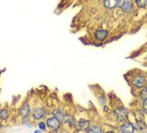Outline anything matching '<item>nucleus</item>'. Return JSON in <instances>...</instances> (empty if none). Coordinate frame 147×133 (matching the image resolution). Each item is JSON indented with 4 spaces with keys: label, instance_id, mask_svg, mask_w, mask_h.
I'll list each match as a JSON object with an SVG mask.
<instances>
[{
    "label": "nucleus",
    "instance_id": "obj_1",
    "mask_svg": "<svg viewBox=\"0 0 147 133\" xmlns=\"http://www.w3.org/2000/svg\"><path fill=\"white\" fill-rule=\"evenodd\" d=\"M119 7L120 9L125 13H129V12L132 11L134 9V3L132 0H119Z\"/></svg>",
    "mask_w": 147,
    "mask_h": 133
},
{
    "label": "nucleus",
    "instance_id": "obj_2",
    "mask_svg": "<svg viewBox=\"0 0 147 133\" xmlns=\"http://www.w3.org/2000/svg\"><path fill=\"white\" fill-rule=\"evenodd\" d=\"M46 125H47V127L48 128H50V129L52 130H58L59 128L61 127V121L58 119L57 117H50V118H48L47 119V121H46Z\"/></svg>",
    "mask_w": 147,
    "mask_h": 133
},
{
    "label": "nucleus",
    "instance_id": "obj_3",
    "mask_svg": "<svg viewBox=\"0 0 147 133\" xmlns=\"http://www.w3.org/2000/svg\"><path fill=\"white\" fill-rule=\"evenodd\" d=\"M131 84L136 88H143L146 84V79L142 75H136L132 78Z\"/></svg>",
    "mask_w": 147,
    "mask_h": 133
},
{
    "label": "nucleus",
    "instance_id": "obj_4",
    "mask_svg": "<svg viewBox=\"0 0 147 133\" xmlns=\"http://www.w3.org/2000/svg\"><path fill=\"white\" fill-rule=\"evenodd\" d=\"M115 115L117 116L118 119L120 120H125L127 118V115H129V110L125 108H118L115 110Z\"/></svg>",
    "mask_w": 147,
    "mask_h": 133
},
{
    "label": "nucleus",
    "instance_id": "obj_5",
    "mask_svg": "<svg viewBox=\"0 0 147 133\" xmlns=\"http://www.w3.org/2000/svg\"><path fill=\"white\" fill-rule=\"evenodd\" d=\"M45 115H46V110L42 108H36L32 111V117L35 120L42 119L43 117H45Z\"/></svg>",
    "mask_w": 147,
    "mask_h": 133
},
{
    "label": "nucleus",
    "instance_id": "obj_6",
    "mask_svg": "<svg viewBox=\"0 0 147 133\" xmlns=\"http://www.w3.org/2000/svg\"><path fill=\"white\" fill-rule=\"evenodd\" d=\"M121 131L123 133H132L136 131V125H134L131 122L127 121L121 126Z\"/></svg>",
    "mask_w": 147,
    "mask_h": 133
},
{
    "label": "nucleus",
    "instance_id": "obj_7",
    "mask_svg": "<svg viewBox=\"0 0 147 133\" xmlns=\"http://www.w3.org/2000/svg\"><path fill=\"white\" fill-rule=\"evenodd\" d=\"M108 35H109V32L107 30L99 29V30H97L96 33H95V39L97 40V41L102 42L108 37Z\"/></svg>",
    "mask_w": 147,
    "mask_h": 133
},
{
    "label": "nucleus",
    "instance_id": "obj_8",
    "mask_svg": "<svg viewBox=\"0 0 147 133\" xmlns=\"http://www.w3.org/2000/svg\"><path fill=\"white\" fill-rule=\"evenodd\" d=\"M103 4L105 6V8L109 9V10H113L119 4V0H104Z\"/></svg>",
    "mask_w": 147,
    "mask_h": 133
},
{
    "label": "nucleus",
    "instance_id": "obj_9",
    "mask_svg": "<svg viewBox=\"0 0 147 133\" xmlns=\"http://www.w3.org/2000/svg\"><path fill=\"white\" fill-rule=\"evenodd\" d=\"M30 113V108L28 104H24L22 108H20V115H22L23 117H28Z\"/></svg>",
    "mask_w": 147,
    "mask_h": 133
},
{
    "label": "nucleus",
    "instance_id": "obj_10",
    "mask_svg": "<svg viewBox=\"0 0 147 133\" xmlns=\"http://www.w3.org/2000/svg\"><path fill=\"white\" fill-rule=\"evenodd\" d=\"M53 115H55V117L58 118L60 121H63V120L65 119V117H66L64 111L61 110H55L53 111Z\"/></svg>",
    "mask_w": 147,
    "mask_h": 133
},
{
    "label": "nucleus",
    "instance_id": "obj_11",
    "mask_svg": "<svg viewBox=\"0 0 147 133\" xmlns=\"http://www.w3.org/2000/svg\"><path fill=\"white\" fill-rule=\"evenodd\" d=\"M87 132L91 133V132H94V133H101L103 130H102L101 127L97 126V125H94V126H89L88 128L86 129Z\"/></svg>",
    "mask_w": 147,
    "mask_h": 133
},
{
    "label": "nucleus",
    "instance_id": "obj_12",
    "mask_svg": "<svg viewBox=\"0 0 147 133\" xmlns=\"http://www.w3.org/2000/svg\"><path fill=\"white\" fill-rule=\"evenodd\" d=\"M89 127V121L88 120H80L79 122V128L82 130H86Z\"/></svg>",
    "mask_w": 147,
    "mask_h": 133
},
{
    "label": "nucleus",
    "instance_id": "obj_13",
    "mask_svg": "<svg viewBox=\"0 0 147 133\" xmlns=\"http://www.w3.org/2000/svg\"><path fill=\"white\" fill-rule=\"evenodd\" d=\"M9 117V111L7 110H2L0 111V119L1 120H6Z\"/></svg>",
    "mask_w": 147,
    "mask_h": 133
},
{
    "label": "nucleus",
    "instance_id": "obj_14",
    "mask_svg": "<svg viewBox=\"0 0 147 133\" xmlns=\"http://www.w3.org/2000/svg\"><path fill=\"white\" fill-rule=\"evenodd\" d=\"M136 4L137 7L139 8H146V4H147V0H136Z\"/></svg>",
    "mask_w": 147,
    "mask_h": 133
},
{
    "label": "nucleus",
    "instance_id": "obj_15",
    "mask_svg": "<svg viewBox=\"0 0 147 133\" xmlns=\"http://www.w3.org/2000/svg\"><path fill=\"white\" fill-rule=\"evenodd\" d=\"M136 124H137V127H138L139 130H144L145 129V123L140 121V120H136Z\"/></svg>",
    "mask_w": 147,
    "mask_h": 133
},
{
    "label": "nucleus",
    "instance_id": "obj_16",
    "mask_svg": "<svg viewBox=\"0 0 147 133\" xmlns=\"http://www.w3.org/2000/svg\"><path fill=\"white\" fill-rule=\"evenodd\" d=\"M147 90H146V87H143V90H142V92L140 93V98L142 100H146L147 99Z\"/></svg>",
    "mask_w": 147,
    "mask_h": 133
},
{
    "label": "nucleus",
    "instance_id": "obj_17",
    "mask_svg": "<svg viewBox=\"0 0 147 133\" xmlns=\"http://www.w3.org/2000/svg\"><path fill=\"white\" fill-rule=\"evenodd\" d=\"M64 120H65L69 125H73V123H74V118L72 117V116H66Z\"/></svg>",
    "mask_w": 147,
    "mask_h": 133
},
{
    "label": "nucleus",
    "instance_id": "obj_18",
    "mask_svg": "<svg viewBox=\"0 0 147 133\" xmlns=\"http://www.w3.org/2000/svg\"><path fill=\"white\" fill-rule=\"evenodd\" d=\"M142 108H143V111H144V113H146V110H147V101H146V100H143Z\"/></svg>",
    "mask_w": 147,
    "mask_h": 133
},
{
    "label": "nucleus",
    "instance_id": "obj_19",
    "mask_svg": "<svg viewBox=\"0 0 147 133\" xmlns=\"http://www.w3.org/2000/svg\"><path fill=\"white\" fill-rule=\"evenodd\" d=\"M45 125H46V123H44V122H40L38 126H39V128H40V129H41V130H44V129H45Z\"/></svg>",
    "mask_w": 147,
    "mask_h": 133
}]
</instances>
